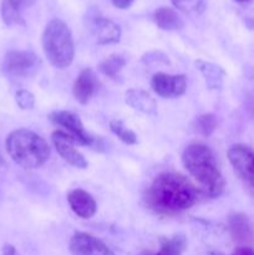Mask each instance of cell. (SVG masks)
Here are the masks:
<instances>
[{"mask_svg":"<svg viewBox=\"0 0 254 255\" xmlns=\"http://www.w3.org/2000/svg\"><path fill=\"white\" fill-rule=\"evenodd\" d=\"M110 129L121 139L124 143L126 144H136L137 143V136L133 131H131L129 128L125 127V125L122 124V121L120 120H112L110 122Z\"/></svg>","mask_w":254,"mask_h":255,"instance_id":"7402d4cb","label":"cell"},{"mask_svg":"<svg viewBox=\"0 0 254 255\" xmlns=\"http://www.w3.org/2000/svg\"><path fill=\"white\" fill-rule=\"evenodd\" d=\"M87 26L99 45L116 44L120 41L121 27L109 17L102 16L96 10L89 11L87 14Z\"/></svg>","mask_w":254,"mask_h":255,"instance_id":"52a82bcc","label":"cell"},{"mask_svg":"<svg viewBox=\"0 0 254 255\" xmlns=\"http://www.w3.org/2000/svg\"><path fill=\"white\" fill-rule=\"evenodd\" d=\"M111 1L112 4H114V6H116L117 9L125 10V9H128L134 0H111Z\"/></svg>","mask_w":254,"mask_h":255,"instance_id":"484cf974","label":"cell"},{"mask_svg":"<svg viewBox=\"0 0 254 255\" xmlns=\"http://www.w3.org/2000/svg\"><path fill=\"white\" fill-rule=\"evenodd\" d=\"M174 7L184 14H197L202 10L203 0H171Z\"/></svg>","mask_w":254,"mask_h":255,"instance_id":"603a6c76","label":"cell"},{"mask_svg":"<svg viewBox=\"0 0 254 255\" xmlns=\"http://www.w3.org/2000/svg\"><path fill=\"white\" fill-rule=\"evenodd\" d=\"M228 229L232 238L241 247L254 244V224L244 213H233L228 218Z\"/></svg>","mask_w":254,"mask_h":255,"instance_id":"7c38bea8","label":"cell"},{"mask_svg":"<svg viewBox=\"0 0 254 255\" xmlns=\"http://www.w3.org/2000/svg\"><path fill=\"white\" fill-rule=\"evenodd\" d=\"M37 0H2L1 19L7 26H19L24 25L22 12L31 7Z\"/></svg>","mask_w":254,"mask_h":255,"instance_id":"9a60e30c","label":"cell"},{"mask_svg":"<svg viewBox=\"0 0 254 255\" xmlns=\"http://www.w3.org/2000/svg\"><path fill=\"white\" fill-rule=\"evenodd\" d=\"M142 62L144 65H153V64H169V60L168 56L163 54L161 51H151V52H147L146 55L142 56Z\"/></svg>","mask_w":254,"mask_h":255,"instance_id":"d4e9b609","label":"cell"},{"mask_svg":"<svg viewBox=\"0 0 254 255\" xmlns=\"http://www.w3.org/2000/svg\"><path fill=\"white\" fill-rule=\"evenodd\" d=\"M126 60L119 54H112L105 60H102L99 65V70L111 80H119L122 69L126 66Z\"/></svg>","mask_w":254,"mask_h":255,"instance_id":"d6986e66","label":"cell"},{"mask_svg":"<svg viewBox=\"0 0 254 255\" xmlns=\"http://www.w3.org/2000/svg\"><path fill=\"white\" fill-rule=\"evenodd\" d=\"M208 255H223V254L219 253V252H209Z\"/></svg>","mask_w":254,"mask_h":255,"instance_id":"4dcf8cb0","label":"cell"},{"mask_svg":"<svg viewBox=\"0 0 254 255\" xmlns=\"http://www.w3.org/2000/svg\"><path fill=\"white\" fill-rule=\"evenodd\" d=\"M193 128L202 136H211L217 128V117L213 114L201 115L194 120Z\"/></svg>","mask_w":254,"mask_h":255,"instance_id":"44dd1931","label":"cell"},{"mask_svg":"<svg viewBox=\"0 0 254 255\" xmlns=\"http://www.w3.org/2000/svg\"><path fill=\"white\" fill-rule=\"evenodd\" d=\"M49 120L56 126L66 129V133H69L76 141V143L92 147L97 151H102L104 148V143L101 139L95 138L85 131L84 125L77 115L70 111H54L49 115Z\"/></svg>","mask_w":254,"mask_h":255,"instance_id":"8992f818","label":"cell"},{"mask_svg":"<svg viewBox=\"0 0 254 255\" xmlns=\"http://www.w3.org/2000/svg\"><path fill=\"white\" fill-rule=\"evenodd\" d=\"M51 139L57 153L60 154V157L65 162H67L70 166L76 167V168H87L89 163H87L85 157L81 154V152L75 148L76 141L69 133L60 131V129L59 131H54L51 134Z\"/></svg>","mask_w":254,"mask_h":255,"instance_id":"30bf717a","label":"cell"},{"mask_svg":"<svg viewBox=\"0 0 254 255\" xmlns=\"http://www.w3.org/2000/svg\"><path fill=\"white\" fill-rule=\"evenodd\" d=\"M41 67V60L31 51L11 50L2 60V70L12 79H29L36 75Z\"/></svg>","mask_w":254,"mask_h":255,"instance_id":"5b68a950","label":"cell"},{"mask_svg":"<svg viewBox=\"0 0 254 255\" xmlns=\"http://www.w3.org/2000/svg\"><path fill=\"white\" fill-rule=\"evenodd\" d=\"M187 249V238L183 234H177L169 239H163L161 249L156 255H182Z\"/></svg>","mask_w":254,"mask_h":255,"instance_id":"ffe728a7","label":"cell"},{"mask_svg":"<svg viewBox=\"0 0 254 255\" xmlns=\"http://www.w3.org/2000/svg\"><path fill=\"white\" fill-rule=\"evenodd\" d=\"M152 90L163 99H176L187 91V77L184 75H169L157 72L151 81Z\"/></svg>","mask_w":254,"mask_h":255,"instance_id":"9c48e42d","label":"cell"},{"mask_svg":"<svg viewBox=\"0 0 254 255\" xmlns=\"http://www.w3.org/2000/svg\"><path fill=\"white\" fill-rule=\"evenodd\" d=\"M70 252L72 255H115L104 242L82 232H77L70 239Z\"/></svg>","mask_w":254,"mask_h":255,"instance_id":"8fae6325","label":"cell"},{"mask_svg":"<svg viewBox=\"0 0 254 255\" xmlns=\"http://www.w3.org/2000/svg\"><path fill=\"white\" fill-rule=\"evenodd\" d=\"M197 67L201 71L207 87L209 90H221L223 86V80L226 76V71L221 66L206 60H197Z\"/></svg>","mask_w":254,"mask_h":255,"instance_id":"e0dca14e","label":"cell"},{"mask_svg":"<svg viewBox=\"0 0 254 255\" xmlns=\"http://www.w3.org/2000/svg\"><path fill=\"white\" fill-rule=\"evenodd\" d=\"M4 164H5V162H4V158H2L1 153H0V168H1V167L4 166Z\"/></svg>","mask_w":254,"mask_h":255,"instance_id":"f1b7e54d","label":"cell"},{"mask_svg":"<svg viewBox=\"0 0 254 255\" xmlns=\"http://www.w3.org/2000/svg\"><path fill=\"white\" fill-rule=\"evenodd\" d=\"M15 101L21 110H31L35 106V96L27 90H19L15 94Z\"/></svg>","mask_w":254,"mask_h":255,"instance_id":"cb8c5ba5","label":"cell"},{"mask_svg":"<svg viewBox=\"0 0 254 255\" xmlns=\"http://www.w3.org/2000/svg\"><path fill=\"white\" fill-rule=\"evenodd\" d=\"M139 255H156V254H153L152 252H142Z\"/></svg>","mask_w":254,"mask_h":255,"instance_id":"f546056e","label":"cell"},{"mask_svg":"<svg viewBox=\"0 0 254 255\" xmlns=\"http://www.w3.org/2000/svg\"><path fill=\"white\" fill-rule=\"evenodd\" d=\"M2 255H19V254H17L16 249H15L14 246L7 244V246H5L4 248H2Z\"/></svg>","mask_w":254,"mask_h":255,"instance_id":"83f0119b","label":"cell"},{"mask_svg":"<svg viewBox=\"0 0 254 255\" xmlns=\"http://www.w3.org/2000/svg\"><path fill=\"white\" fill-rule=\"evenodd\" d=\"M236 1L242 2V4H244V2H249V1H252V0H236Z\"/></svg>","mask_w":254,"mask_h":255,"instance_id":"1f68e13d","label":"cell"},{"mask_svg":"<svg viewBox=\"0 0 254 255\" xmlns=\"http://www.w3.org/2000/svg\"><path fill=\"white\" fill-rule=\"evenodd\" d=\"M153 21L156 22L157 26L166 31H174L183 27L184 22L182 17L177 14L176 10L171 7L162 6L158 7L153 12Z\"/></svg>","mask_w":254,"mask_h":255,"instance_id":"ac0fdd59","label":"cell"},{"mask_svg":"<svg viewBox=\"0 0 254 255\" xmlns=\"http://www.w3.org/2000/svg\"><path fill=\"white\" fill-rule=\"evenodd\" d=\"M42 50L54 67L64 70L74 61L75 45L70 27L61 19L47 22L42 34Z\"/></svg>","mask_w":254,"mask_h":255,"instance_id":"277c9868","label":"cell"},{"mask_svg":"<svg viewBox=\"0 0 254 255\" xmlns=\"http://www.w3.org/2000/svg\"><path fill=\"white\" fill-rule=\"evenodd\" d=\"M182 163L209 197L221 196L226 181L217 166L216 156L208 146L201 143L187 146L182 154Z\"/></svg>","mask_w":254,"mask_h":255,"instance_id":"7a4b0ae2","label":"cell"},{"mask_svg":"<svg viewBox=\"0 0 254 255\" xmlns=\"http://www.w3.org/2000/svg\"><path fill=\"white\" fill-rule=\"evenodd\" d=\"M201 192L184 176L174 172L158 174L146 193L149 211L162 217H172L192 208Z\"/></svg>","mask_w":254,"mask_h":255,"instance_id":"6da1fadb","label":"cell"},{"mask_svg":"<svg viewBox=\"0 0 254 255\" xmlns=\"http://www.w3.org/2000/svg\"><path fill=\"white\" fill-rule=\"evenodd\" d=\"M232 255H254V251L251 247H238Z\"/></svg>","mask_w":254,"mask_h":255,"instance_id":"4316f807","label":"cell"},{"mask_svg":"<svg viewBox=\"0 0 254 255\" xmlns=\"http://www.w3.org/2000/svg\"><path fill=\"white\" fill-rule=\"evenodd\" d=\"M100 89V81L92 69H84L76 77L72 87V92L81 105L89 104Z\"/></svg>","mask_w":254,"mask_h":255,"instance_id":"4fadbf2b","label":"cell"},{"mask_svg":"<svg viewBox=\"0 0 254 255\" xmlns=\"http://www.w3.org/2000/svg\"><path fill=\"white\" fill-rule=\"evenodd\" d=\"M228 159L242 181L254 187V151L244 144H234L228 149Z\"/></svg>","mask_w":254,"mask_h":255,"instance_id":"ba28073f","label":"cell"},{"mask_svg":"<svg viewBox=\"0 0 254 255\" xmlns=\"http://www.w3.org/2000/svg\"><path fill=\"white\" fill-rule=\"evenodd\" d=\"M67 202L77 217L82 219H90L96 214L97 204L94 197L84 189H74L67 194Z\"/></svg>","mask_w":254,"mask_h":255,"instance_id":"5bb4252c","label":"cell"},{"mask_svg":"<svg viewBox=\"0 0 254 255\" xmlns=\"http://www.w3.org/2000/svg\"><path fill=\"white\" fill-rule=\"evenodd\" d=\"M125 101L136 111L146 115L157 114V104L153 97L147 91L139 89H131L125 94Z\"/></svg>","mask_w":254,"mask_h":255,"instance_id":"2e32d148","label":"cell"},{"mask_svg":"<svg viewBox=\"0 0 254 255\" xmlns=\"http://www.w3.org/2000/svg\"><path fill=\"white\" fill-rule=\"evenodd\" d=\"M5 147L10 158L25 169H34L44 166L50 157L47 142L35 132L26 128L12 131L7 136Z\"/></svg>","mask_w":254,"mask_h":255,"instance_id":"3957f363","label":"cell"}]
</instances>
